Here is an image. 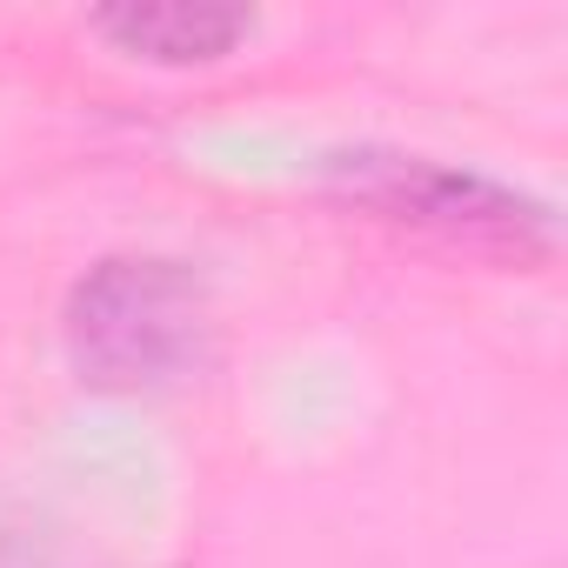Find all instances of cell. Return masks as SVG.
<instances>
[{"mask_svg": "<svg viewBox=\"0 0 568 568\" xmlns=\"http://www.w3.org/2000/svg\"><path fill=\"white\" fill-rule=\"evenodd\" d=\"M207 335V302L174 261H101L68 308V348L94 388H161Z\"/></svg>", "mask_w": 568, "mask_h": 568, "instance_id": "1", "label": "cell"}, {"mask_svg": "<svg viewBox=\"0 0 568 568\" xmlns=\"http://www.w3.org/2000/svg\"><path fill=\"white\" fill-rule=\"evenodd\" d=\"M368 194L395 214H415V221H442V227H481V234H515L528 227V207H515L508 194L468 181V174H442V168H415V161H388Z\"/></svg>", "mask_w": 568, "mask_h": 568, "instance_id": "2", "label": "cell"}, {"mask_svg": "<svg viewBox=\"0 0 568 568\" xmlns=\"http://www.w3.org/2000/svg\"><path fill=\"white\" fill-rule=\"evenodd\" d=\"M94 28L148 61H214L254 21L241 8H101Z\"/></svg>", "mask_w": 568, "mask_h": 568, "instance_id": "3", "label": "cell"}]
</instances>
